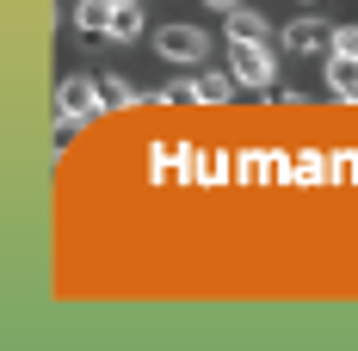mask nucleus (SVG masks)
Instances as JSON below:
<instances>
[{"label": "nucleus", "mask_w": 358, "mask_h": 351, "mask_svg": "<svg viewBox=\"0 0 358 351\" xmlns=\"http://www.w3.org/2000/svg\"><path fill=\"white\" fill-rule=\"evenodd\" d=\"M56 111H62V124H93L99 111H106V99H99V80L93 74H69L62 87H56Z\"/></svg>", "instance_id": "obj_1"}, {"label": "nucleus", "mask_w": 358, "mask_h": 351, "mask_svg": "<svg viewBox=\"0 0 358 351\" xmlns=\"http://www.w3.org/2000/svg\"><path fill=\"white\" fill-rule=\"evenodd\" d=\"M229 74H235V80H248V87H272L278 62H272V50H266V43H229Z\"/></svg>", "instance_id": "obj_2"}, {"label": "nucleus", "mask_w": 358, "mask_h": 351, "mask_svg": "<svg viewBox=\"0 0 358 351\" xmlns=\"http://www.w3.org/2000/svg\"><path fill=\"white\" fill-rule=\"evenodd\" d=\"M155 50H161L167 62H198V56H204V31H198V25H161V31H155Z\"/></svg>", "instance_id": "obj_3"}, {"label": "nucleus", "mask_w": 358, "mask_h": 351, "mask_svg": "<svg viewBox=\"0 0 358 351\" xmlns=\"http://www.w3.org/2000/svg\"><path fill=\"white\" fill-rule=\"evenodd\" d=\"M285 50L290 56H322V50H334V31H327L322 19H290L285 25Z\"/></svg>", "instance_id": "obj_4"}, {"label": "nucleus", "mask_w": 358, "mask_h": 351, "mask_svg": "<svg viewBox=\"0 0 358 351\" xmlns=\"http://www.w3.org/2000/svg\"><path fill=\"white\" fill-rule=\"evenodd\" d=\"M111 6H117V0H80V6H74V25L87 37H111Z\"/></svg>", "instance_id": "obj_5"}, {"label": "nucleus", "mask_w": 358, "mask_h": 351, "mask_svg": "<svg viewBox=\"0 0 358 351\" xmlns=\"http://www.w3.org/2000/svg\"><path fill=\"white\" fill-rule=\"evenodd\" d=\"M143 6H136V0H117V6H111V37H117V43H136V37H143Z\"/></svg>", "instance_id": "obj_6"}, {"label": "nucleus", "mask_w": 358, "mask_h": 351, "mask_svg": "<svg viewBox=\"0 0 358 351\" xmlns=\"http://www.w3.org/2000/svg\"><path fill=\"white\" fill-rule=\"evenodd\" d=\"M327 87L340 99H358V56H327Z\"/></svg>", "instance_id": "obj_7"}, {"label": "nucleus", "mask_w": 358, "mask_h": 351, "mask_svg": "<svg viewBox=\"0 0 358 351\" xmlns=\"http://www.w3.org/2000/svg\"><path fill=\"white\" fill-rule=\"evenodd\" d=\"M229 43H266V19L248 13V6H235L229 13Z\"/></svg>", "instance_id": "obj_8"}, {"label": "nucleus", "mask_w": 358, "mask_h": 351, "mask_svg": "<svg viewBox=\"0 0 358 351\" xmlns=\"http://www.w3.org/2000/svg\"><path fill=\"white\" fill-rule=\"evenodd\" d=\"M192 87H198V99H210V105H222V99L235 93V80H229V74H198Z\"/></svg>", "instance_id": "obj_9"}, {"label": "nucleus", "mask_w": 358, "mask_h": 351, "mask_svg": "<svg viewBox=\"0 0 358 351\" xmlns=\"http://www.w3.org/2000/svg\"><path fill=\"white\" fill-rule=\"evenodd\" d=\"M99 99H106V105H130V99H136V87H130V80H117V74H99Z\"/></svg>", "instance_id": "obj_10"}, {"label": "nucleus", "mask_w": 358, "mask_h": 351, "mask_svg": "<svg viewBox=\"0 0 358 351\" xmlns=\"http://www.w3.org/2000/svg\"><path fill=\"white\" fill-rule=\"evenodd\" d=\"M327 56H358V25H340V31H334V50H327Z\"/></svg>", "instance_id": "obj_11"}, {"label": "nucleus", "mask_w": 358, "mask_h": 351, "mask_svg": "<svg viewBox=\"0 0 358 351\" xmlns=\"http://www.w3.org/2000/svg\"><path fill=\"white\" fill-rule=\"evenodd\" d=\"M204 6H216V13H235V6H241V0H204Z\"/></svg>", "instance_id": "obj_12"}]
</instances>
